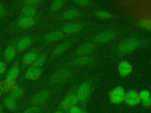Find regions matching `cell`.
<instances>
[{
    "label": "cell",
    "mask_w": 151,
    "mask_h": 113,
    "mask_svg": "<svg viewBox=\"0 0 151 113\" xmlns=\"http://www.w3.org/2000/svg\"><path fill=\"white\" fill-rule=\"evenodd\" d=\"M38 1H35V0H32V1H25V3L26 5H34L37 3H38Z\"/></svg>",
    "instance_id": "obj_36"
},
{
    "label": "cell",
    "mask_w": 151,
    "mask_h": 113,
    "mask_svg": "<svg viewBox=\"0 0 151 113\" xmlns=\"http://www.w3.org/2000/svg\"><path fill=\"white\" fill-rule=\"evenodd\" d=\"M93 49V45L90 44H86L81 46L77 51V54L80 55L90 53Z\"/></svg>",
    "instance_id": "obj_23"
},
{
    "label": "cell",
    "mask_w": 151,
    "mask_h": 113,
    "mask_svg": "<svg viewBox=\"0 0 151 113\" xmlns=\"http://www.w3.org/2000/svg\"><path fill=\"white\" fill-rule=\"evenodd\" d=\"M32 39L28 36H24L21 38L17 44V49L20 52L26 50L31 44Z\"/></svg>",
    "instance_id": "obj_10"
},
{
    "label": "cell",
    "mask_w": 151,
    "mask_h": 113,
    "mask_svg": "<svg viewBox=\"0 0 151 113\" xmlns=\"http://www.w3.org/2000/svg\"><path fill=\"white\" fill-rule=\"evenodd\" d=\"M81 113H88V112H86V111H81Z\"/></svg>",
    "instance_id": "obj_40"
},
{
    "label": "cell",
    "mask_w": 151,
    "mask_h": 113,
    "mask_svg": "<svg viewBox=\"0 0 151 113\" xmlns=\"http://www.w3.org/2000/svg\"><path fill=\"white\" fill-rule=\"evenodd\" d=\"M0 113H2V112H0Z\"/></svg>",
    "instance_id": "obj_42"
},
{
    "label": "cell",
    "mask_w": 151,
    "mask_h": 113,
    "mask_svg": "<svg viewBox=\"0 0 151 113\" xmlns=\"http://www.w3.org/2000/svg\"><path fill=\"white\" fill-rule=\"evenodd\" d=\"M22 12L24 14L25 16L33 17L36 13V9L34 5H25L22 8Z\"/></svg>",
    "instance_id": "obj_21"
},
{
    "label": "cell",
    "mask_w": 151,
    "mask_h": 113,
    "mask_svg": "<svg viewBox=\"0 0 151 113\" xmlns=\"http://www.w3.org/2000/svg\"><path fill=\"white\" fill-rule=\"evenodd\" d=\"M50 97V93L47 91H42L35 94L31 99V102L35 106H40L45 103Z\"/></svg>",
    "instance_id": "obj_4"
},
{
    "label": "cell",
    "mask_w": 151,
    "mask_h": 113,
    "mask_svg": "<svg viewBox=\"0 0 151 113\" xmlns=\"http://www.w3.org/2000/svg\"><path fill=\"white\" fill-rule=\"evenodd\" d=\"M125 102L130 107L137 105L140 102V98L139 94L134 91H129L125 95Z\"/></svg>",
    "instance_id": "obj_5"
},
{
    "label": "cell",
    "mask_w": 151,
    "mask_h": 113,
    "mask_svg": "<svg viewBox=\"0 0 151 113\" xmlns=\"http://www.w3.org/2000/svg\"><path fill=\"white\" fill-rule=\"evenodd\" d=\"M138 45V40L136 38L127 39L122 42L119 47V51L123 53H127L133 50Z\"/></svg>",
    "instance_id": "obj_2"
},
{
    "label": "cell",
    "mask_w": 151,
    "mask_h": 113,
    "mask_svg": "<svg viewBox=\"0 0 151 113\" xmlns=\"http://www.w3.org/2000/svg\"><path fill=\"white\" fill-rule=\"evenodd\" d=\"M68 111H69V113H81V110L80 109V108L76 105L71 107L68 110Z\"/></svg>",
    "instance_id": "obj_32"
},
{
    "label": "cell",
    "mask_w": 151,
    "mask_h": 113,
    "mask_svg": "<svg viewBox=\"0 0 151 113\" xmlns=\"http://www.w3.org/2000/svg\"><path fill=\"white\" fill-rule=\"evenodd\" d=\"M1 110H2V107L1 105H0V112H1Z\"/></svg>",
    "instance_id": "obj_39"
},
{
    "label": "cell",
    "mask_w": 151,
    "mask_h": 113,
    "mask_svg": "<svg viewBox=\"0 0 151 113\" xmlns=\"http://www.w3.org/2000/svg\"><path fill=\"white\" fill-rule=\"evenodd\" d=\"M78 15V12L75 9H70L65 12L63 14V17L65 19H73Z\"/></svg>",
    "instance_id": "obj_26"
},
{
    "label": "cell",
    "mask_w": 151,
    "mask_h": 113,
    "mask_svg": "<svg viewBox=\"0 0 151 113\" xmlns=\"http://www.w3.org/2000/svg\"><path fill=\"white\" fill-rule=\"evenodd\" d=\"M69 71L67 69H63L57 71L52 74L50 78V81L53 83H58L61 82L68 77Z\"/></svg>",
    "instance_id": "obj_8"
},
{
    "label": "cell",
    "mask_w": 151,
    "mask_h": 113,
    "mask_svg": "<svg viewBox=\"0 0 151 113\" xmlns=\"http://www.w3.org/2000/svg\"><path fill=\"white\" fill-rule=\"evenodd\" d=\"M19 74V68L17 66L11 67L6 74V79L10 81H14Z\"/></svg>",
    "instance_id": "obj_15"
},
{
    "label": "cell",
    "mask_w": 151,
    "mask_h": 113,
    "mask_svg": "<svg viewBox=\"0 0 151 113\" xmlns=\"http://www.w3.org/2000/svg\"><path fill=\"white\" fill-rule=\"evenodd\" d=\"M91 62V59L88 57H80L75 61V64L78 65H84Z\"/></svg>",
    "instance_id": "obj_27"
},
{
    "label": "cell",
    "mask_w": 151,
    "mask_h": 113,
    "mask_svg": "<svg viewBox=\"0 0 151 113\" xmlns=\"http://www.w3.org/2000/svg\"><path fill=\"white\" fill-rule=\"evenodd\" d=\"M142 104L145 107L151 106V97H149L146 99L142 100Z\"/></svg>",
    "instance_id": "obj_33"
},
{
    "label": "cell",
    "mask_w": 151,
    "mask_h": 113,
    "mask_svg": "<svg viewBox=\"0 0 151 113\" xmlns=\"http://www.w3.org/2000/svg\"><path fill=\"white\" fill-rule=\"evenodd\" d=\"M15 86L14 81H10L6 79V80L0 82V90L2 92L10 91Z\"/></svg>",
    "instance_id": "obj_14"
},
{
    "label": "cell",
    "mask_w": 151,
    "mask_h": 113,
    "mask_svg": "<svg viewBox=\"0 0 151 113\" xmlns=\"http://www.w3.org/2000/svg\"><path fill=\"white\" fill-rule=\"evenodd\" d=\"M77 3H79L81 5H86V4H88V3L89 2L88 1H77Z\"/></svg>",
    "instance_id": "obj_37"
},
{
    "label": "cell",
    "mask_w": 151,
    "mask_h": 113,
    "mask_svg": "<svg viewBox=\"0 0 151 113\" xmlns=\"http://www.w3.org/2000/svg\"><path fill=\"white\" fill-rule=\"evenodd\" d=\"M78 101L76 94L72 92L69 94L61 103V107L65 111H68L70 108L75 105Z\"/></svg>",
    "instance_id": "obj_6"
},
{
    "label": "cell",
    "mask_w": 151,
    "mask_h": 113,
    "mask_svg": "<svg viewBox=\"0 0 151 113\" xmlns=\"http://www.w3.org/2000/svg\"><path fill=\"white\" fill-rule=\"evenodd\" d=\"M37 54L35 51H31L25 54L22 58V63L25 66L32 64L37 57Z\"/></svg>",
    "instance_id": "obj_12"
},
{
    "label": "cell",
    "mask_w": 151,
    "mask_h": 113,
    "mask_svg": "<svg viewBox=\"0 0 151 113\" xmlns=\"http://www.w3.org/2000/svg\"><path fill=\"white\" fill-rule=\"evenodd\" d=\"M139 25L143 29L151 31V19H143L139 21Z\"/></svg>",
    "instance_id": "obj_25"
},
{
    "label": "cell",
    "mask_w": 151,
    "mask_h": 113,
    "mask_svg": "<svg viewBox=\"0 0 151 113\" xmlns=\"http://www.w3.org/2000/svg\"><path fill=\"white\" fill-rule=\"evenodd\" d=\"M2 91H1V90H0V97H1V94H2Z\"/></svg>",
    "instance_id": "obj_41"
},
{
    "label": "cell",
    "mask_w": 151,
    "mask_h": 113,
    "mask_svg": "<svg viewBox=\"0 0 151 113\" xmlns=\"http://www.w3.org/2000/svg\"><path fill=\"white\" fill-rule=\"evenodd\" d=\"M110 102L113 104H117L122 103L124 100L125 94L124 89L121 87L114 88L109 95Z\"/></svg>",
    "instance_id": "obj_1"
},
{
    "label": "cell",
    "mask_w": 151,
    "mask_h": 113,
    "mask_svg": "<svg viewBox=\"0 0 151 113\" xmlns=\"http://www.w3.org/2000/svg\"><path fill=\"white\" fill-rule=\"evenodd\" d=\"M119 71L120 75L126 77L132 72V67L127 61H123L119 64Z\"/></svg>",
    "instance_id": "obj_11"
},
{
    "label": "cell",
    "mask_w": 151,
    "mask_h": 113,
    "mask_svg": "<svg viewBox=\"0 0 151 113\" xmlns=\"http://www.w3.org/2000/svg\"><path fill=\"white\" fill-rule=\"evenodd\" d=\"M23 113H40V108L38 106H32L25 109Z\"/></svg>",
    "instance_id": "obj_29"
},
{
    "label": "cell",
    "mask_w": 151,
    "mask_h": 113,
    "mask_svg": "<svg viewBox=\"0 0 151 113\" xmlns=\"http://www.w3.org/2000/svg\"><path fill=\"white\" fill-rule=\"evenodd\" d=\"M9 92L10 93L8 97L14 99V100L20 98L23 93V91L21 87L17 85H15Z\"/></svg>",
    "instance_id": "obj_17"
},
{
    "label": "cell",
    "mask_w": 151,
    "mask_h": 113,
    "mask_svg": "<svg viewBox=\"0 0 151 113\" xmlns=\"http://www.w3.org/2000/svg\"><path fill=\"white\" fill-rule=\"evenodd\" d=\"M69 45H70L69 42H66V43H64L59 45L54 49L52 52V55L54 56H57L58 55H60L68 48Z\"/></svg>",
    "instance_id": "obj_22"
},
{
    "label": "cell",
    "mask_w": 151,
    "mask_h": 113,
    "mask_svg": "<svg viewBox=\"0 0 151 113\" xmlns=\"http://www.w3.org/2000/svg\"><path fill=\"white\" fill-rule=\"evenodd\" d=\"M113 33L111 32H105L100 34L96 38V40L100 42H106L113 38Z\"/></svg>",
    "instance_id": "obj_16"
},
{
    "label": "cell",
    "mask_w": 151,
    "mask_h": 113,
    "mask_svg": "<svg viewBox=\"0 0 151 113\" xmlns=\"http://www.w3.org/2000/svg\"><path fill=\"white\" fill-rule=\"evenodd\" d=\"M63 33L62 32L54 31L45 35V36H44V39L47 42H52L60 39L63 37Z\"/></svg>",
    "instance_id": "obj_13"
},
{
    "label": "cell",
    "mask_w": 151,
    "mask_h": 113,
    "mask_svg": "<svg viewBox=\"0 0 151 113\" xmlns=\"http://www.w3.org/2000/svg\"><path fill=\"white\" fill-rule=\"evenodd\" d=\"M35 23V19L32 16H24L18 21L17 25L19 28L26 29L31 27Z\"/></svg>",
    "instance_id": "obj_9"
},
{
    "label": "cell",
    "mask_w": 151,
    "mask_h": 113,
    "mask_svg": "<svg viewBox=\"0 0 151 113\" xmlns=\"http://www.w3.org/2000/svg\"><path fill=\"white\" fill-rule=\"evenodd\" d=\"M81 28V26L78 23H72L65 25L64 27V32L67 33H72L79 31Z\"/></svg>",
    "instance_id": "obj_19"
},
{
    "label": "cell",
    "mask_w": 151,
    "mask_h": 113,
    "mask_svg": "<svg viewBox=\"0 0 151 113\" xmlns=\"http://www.w3.org/2000/svg\"><path fill=\"white\" fill-rule=\"evenodd\" d=\"M96 15L100 18H103V19H107L111 16V15L106 11H98L97 12Z\"/></svg>",
    "instance_id": "obj_30"
},
{
    "label": "cell",
    "mask_w": 151,
    "mask_h": 113,
    "mask_svg": "<svg viewBox=\"0 0 151 113\" xmlns=\"http://www.w3.org/2000/svg\"><path fill=\"white\" fill-rule=\"evenodd\" d=\"M16 49L13 46L8 47L5 51V58L8 62H10L15 56Z\"/></svg>",
    "instance_id": "obj_18"
},
{
    "label": "cell",
    "mask_w": 151,
    "mask_h": 113,
    "mask_svg": "<svg viewBox=\"0 0 151 113\" xmlns=\"http://www.w3.org/2000/svg\"><path fill=\"white\" fill-rule=\"evenodd\" d=\"M42 71L40 68L31 67L29 68L25 74V78L29 80H36L42 74Z\"/></svg>",
    "instance_id": "obj_7"
},
{
    "label": "cell",
    "mask_w": 151,
    "mask_h": 113,
    "mask_svg": "<svg viewBox=\"0 0 151 113\" xmlns=\"http://www.w3.org/2000/svg\"><path fill=\"white\" fill-rule=\"evenodd\" d=\"M4 103L6 108L9 110L14 111V110H15L17 108V104L16 102V101L10 98L9 97H7L4 99Z\"/></svg>",
    "instance_id": "obj_20"
},
{
    "label": "cell",
    "mask_w": 151,
    "mask_h": 113,
    "mask_svg": "<svg viewBox=\"0 0 151 113\" xmlns=\"http://www.w3.org/2000/svg\"><path fill=\"white\" fill-rule=\"evenodd\" d=\"M90 86L87 82H84L80 85L77 90L76 96L78 100L81 102L86 101L90 93Z\"/></svg>",
    "instance_id": "obj_3"
},
{
    "label": "cell",
    "mask_w": 151,
    "mask_h": 113,
    "mask_svg": "<svg viewBox=\"0 0 151 113\" xmlns=\"http://www.w3.org/2000/svg\"><path fill=\"white\" fill-rule=\"evenodd\" d=\"M64 3L63 1H54L51 5V9L52 11L56 12L58 11L61 7L62 6L63 4Z\"/></svg>",
    "instance_id": "obj_28"
},
{
    "label": "cell",
    "mask_w": 151,
    "mask_h": 113,
    "mask_svg": "<svg viewBox=\"0 0 151 113\" xmlns=\"http://www.w3.org/2000/svg\"><path fill=\"white\" fill-rule=\"evenodd\" d=\"M5 69L6 64L4 62L0 61V74H2L3 73H4Z\"/></svg>",
    "instance_id": "obj_34"
},
{
    "label": "cell",
    "mask_w": 151,
    "mask_h": 113,
    "mask_svg": "<svg viewBox=\"0 0 151 113\" xmlns=\"http://www.w3.org/2000/svg\"><path fill=\"white\" fill-rule=\"evenodd\" d=\"M5 14V7L4 5L0 2V18L4 17Z\"/></svg>",
    "instance_id": "obj_35"
},
{
    "label": "cell",
    "mask_w": 151,
    "mask_h": 113,
    "mask_svg": "<svg viewBox=\"0 0 151 113\" xmlns=\"http://www.w3.org/2000/svg\"><path fill=\"white\" fill-rule=\"evenodd\" d=\"M139 95L140 97V99L145 100V99H147L148 98L150 97V93L148 91L143 90V91H142L140 92Z\"/></svg>",
    "instance_id": "obj_31"
},
{
    "label": "cell",
    "mask_w": 151,
    "mask_h": 113,
    "mask_svg": "<svg viewBox=\"0 0 151 113\" xmlns=\"http://www.w3.org/2000/svg\"><path fill=\"white\" fill-rule=\"evenodd\" d=\"M55 113H64V112H62L61 111H56Z\"/></svg>",
    "instance_id": "obj_38"
},
{
    "label": "cell",
    "mask_w": 151,
    "mask_h": 113,
    "mask_svg": "<svg viewBox=\"0 0 151 113\" xmlns=\"http://www.w3.org/2000/svg\"><path fill=\"white\" fill-rule=\"evenodd\" d=\"M46 56L44 54H41L39 56H37V58L32 63V66L40 68L42 66L46 61Z\"/></svg>",
    "instance_id": "obj_24"
}]
</instances>
